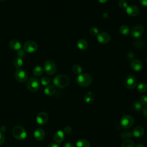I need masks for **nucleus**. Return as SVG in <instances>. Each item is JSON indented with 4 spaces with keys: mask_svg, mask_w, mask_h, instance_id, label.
I'll list each match as a JSON object with an SVG mask.
<instances>
[{
    "mask_svg": "<svg viewBox=\"0 0 147 147\" xmlns=\"http://www.w3.org/2000/svg\"><path fill=\"white\" fill-rule=\"evenodd\" d=\"M146 63H147V58H146Z\"/></svg>",
    "mask_w": 147,
    "mask_h": 147,
    "instance_id": "obj_46",
    "label": "nucleus"
},
{
    "mask_svg": "<svg viewBox=\"0 0 147 147\" xmlns=\"http://www.w3.org/2000/svg\"><path fill=\"white\" fill-rule=\"evenodd\" d=\"M17 55H18V56L19 57H20V58L25 57L26 56L25 52H24L22 49H21L18 51V52H17Z\"/></svg>",
    "mask_w": 147,
    "mask_h": 147,
    "instance_id": "obj_37",
    "label": "nucleus"
},
{
    "mask_svg": "<svg viewBox=\"0 0 147 147\" xmlns=\"http://www.w3.org/2000/svg\"><path fill=\"white\" fill-rule=\"evenodd\" d=\"M134 56V55L133 52H129L128 54H127V57L130 59H133Z\"/></svg>",
    "mask_w": 147,
    "mask_h": 147,
    "instance_id": "obj_43",
    "label": "nucleus"
},
{
    "mask_svg": "<svg viewBox=\"0 0 147 147\" xmlns=\"http://www.w3.org/2000/svg\"><path fill=\"white\" fill-rule=\"evenodd\" d=\"M110 36L106 32H100L97 34V40L100 44H105L109 42Z\"/></svg>",
    "mask_w": 147,
    "mask_h": 147,
    "instance_id": "obj_11",
    "label": "nucleus"
},
{
    "mask_svg": "<svg viewBox=\"0 0 147 147\" xmlns=\"http://www.w3.org/2000/svg\"><path fill=\"white\" fill-rule=\"evenodd\" d=\"M77 46L79 49L84 51L88 48V43L86 40L80 38L78 41Z\"/></svg>",
    "mask_w": 147,
    "mask_h": 147,
    "instance_id": "obj_20",
    "label": "nucleus"
},
{
    "mask_svg": "<svg viewBox=\"0 0 147 147\" xmlns=\"http://www.w3.org/2000/svg\"><path fill=\"white\" fill-rule=\"evenodd\" d=\"M5 141V137L3 133L0 132V145H1Z\"/></svg>",
    "mask_w": 147,
    "mask_h": 147,
    "instance_id": "obj_38",
    "label": "nucleus"
},
{
    "mask_svg": "<svg viewBox=\"0 0 147 147\" xmlns=\"http://www.w3.org/2000/svg\"><path fill=\"white\" fill-rule=\"evenodd\" d=\"M137 89L140 92H145L147 91V84L145 83H141L137 86Z\"/></svg>",
    "mask_w": 147,
    "mask_h": 147,
    "instance_id": "obj_27",
    "label": "nucleus"
},
{
    "mask_svg": "<svg viewBox=\"0 0 147 147\" xmlns=\"http://www.w3.org/2000/svg\"><path fill=\"white\" fill-rule=\"evenodd\" d=\"M126 11L129 16L134 17L137 16L139 13V9L135 5H130L127 6L126 8Z\"/></svg>",
    "mask_w": 147,
    "mask_h": 147,
    "instance_id": "obj_14",
    "label": "nucleus"
},
{
    "mask_svg": "<svg viewBox=\"0 0 147 147\" xmlns=\"http://www.w3.org/2000/svg\"><path fill=\"white\" fill-rule=\"evenodd\" d=\"M84 100L88 104H92L95 100V95L91 92H87L84 95Z\"/></svg>",
    "mask_w": 147,
    "mask_h": 147,
    "instance_id": "obj_19",
    "label": "nucleus"
},
{
    "mask_svg": "<svg viewBox=\"0 0 147 147\" xmlns=\"http://www.w3.org/2000/svg\"><path fill=\"white\" fill-rule=\"evenodd\" d=\"M140 3L144 7H147V0H139Z\"/></svg>",
    "mask_w": 147,
    "mask_h": 147,
    "instance_id": "obj_41",
    "label": "nucleus"
},
{
    "mask_svg": "<svg viewBox=\"0 0 147 147\" xmlns=\"http://www.w3.org/2000/svg\"><path fill=\"white\" fill-rule=\"evenodd\" d=\"M44 72V69L40 65L36 66L33 71V74L36 76H40Z\"/></svg>",
    "mask_w": 147,
    "mask_h": 147,
    "instance_id": "obj_25",
    "label": "nucleus"
},
{
    "mask_svg": "<svg viewBox=\"0 0 147 147\" xmlns=\"http://www.w3.org/2000/svg\"><path fill=\"white\" fill-rule=\"evenodd\" d=\"M49 82H50V80H49V79L48 77L44 76V77H42L41 79V83L43 86L48 85Z\"/></svg>",
    "mask_w": 147,
    "mask_h": 147,
    "instance_id": "obj_32",
    "label": "nucleus"
},
{
    "mask_svg": "<svg viewBox=\"0 0 147 147\" xmlns=\"http://www.w3.org/2000/svg\"><path fill=\"white\" fill-rule=\"evenodd\" d=\"M98 1L101 3H106L108 1V0H98Z\"/></svg>",
    "mask_w": 147,
    "mask_h": 147,
    "instance_id": "obj_44",
    "label": "nucleus"
},
{
    "mask_svg": "<svg viewBox=\"0 0 147 147\" xmlns=\"http://www.w3.org/2000/svg\"><path fill=\"white\" fill-rule=\"evenodd\" d=\"M145 42L144 41L142 40H138L136 41V42L134 44V45L135 47H136L138 49H142L145 47Z\"/></svg>",
    "mask_w": 147,
    "mask_h": 147,
    "instance_id": "obj_30",
    "label": "nucleus"
},
{
    "mask_svg": "<svg viewBox=\"0 0 147 147\" xmlns=\"http://www.w3.org/2000/svg\"><path fill=\"white\" fill-rule=\"evenodd\" d=\"M12 134L13 137L18 140H24L27 137V133L25 129L21 126H16L13 128Z\"/></svg>",
    "mask_w": 147,
    "mask_h": 147,
    "instance_id": "obj_3",
    "label": "nucleus"
},
{
    "mask_svg": "<svg viewBox=\"0 0 147 147\" xmlns=\"http://www.w3.org/2000/svg\"><path fill=\"white\" fill-rule=\"evenodd\" d=\"M72 71L75 74H80L82 71V67L78 64H75L72 67Z\"/></svg>",
    "mask_w": 147,
    "mask_h": 147,
    "instance_id": "obj_28",
    "label": "nucleus"
},
{
    "mask_svg": "<svg viewBox=\"0 0 147 147\" xmlns=\"http://www.w3.org/2000/svg\"><path fill=\"white\" fill-rule=\"evenodd\" d=\"M14 76L17 81L21 83H23L26 81L28 78V75L26 71L22 69H18L14 73Z\"/></svg>",
    "mask_w": 147,
    "mask_h": 147,
    "instance_id": "obj_10",
    "label": "nucleus"
},
{
    "mask_svg": "<svg viewBox=\"0 0 147 147\" xmlns=\"http://www.w3.org/2000/svg\"><path fill=\"white\" fill-rule=\"evenodd\" d=\"M144 33V28L141 25L134 26L131 30V35L136 38H140Z\"/></svg>",
    "mask_w": 147,
    "mask_h": 147,
    "instance_id": "obj_9",
    "label": "nucleus"
},
{
    "mask_svg": "<svg viewBox=\"0 0 147 147\" xmlns=\"http://www.w3.org/2000/svg\"><path fill=\"white\" fill-rule=\"evenodd\" d=\"M1 1H3V0H1Z\"/></svg>",
    "mask_w": 147,
    "mask_h": 147,
    "instance_id": "obj_47",
    "label": "nucleus"
},
{
    "mask_svg": "<svg viewBox=\"0 0 147 147\" xmlns=\"http://www.w3.org/2000/svg\"><path fill=\"white\" fill-rule=\"evenodd\" d=\"M133 109L135 111H140L142 109V105L140 102H134L133 104Z\"/></svg>",
    "mask_w": 147,
    "mask_h": 147,
    "instance_id": "obj_31",
    "label": "nucleus"
},
{
    "mask_svg": "<svg viewBox=\"0 0 147 147\" xmlns=\"http://www.w3.org/2000/svg\"><path fill=\"white\" fill-rule=\"evenodd\" d=\"M92 81L91 76L88 74H80L77 78L78 84L82 87H87Z\"/></svg>",
    "mask_w": 147,
    "mask_h": 147,
    "instance_id": "obj_2",
    "label": "nucleus"
},
{
    "mask_svg": "<svg viewBox=\"0 0 147 147\" xmlns=\"http://www.w3.org/2000/svg\"><path fill=\"white\" fill-rule=\"evenodd\" d=\"M44 93L45 95L51 96L53 95L56 92V88L53 86H48L44 89Z\"/></svg>",
    "mask_w": 147,
    "mask_h": 147,
    "instance_id": "obj_22",
    "label": "nucleus"
},
{
    "mask_svg": "<svg viewBox=\"0 0 147 147\" xmlns=\"http://www.w3.org/2000/svg\"><path fill=\"white\" fill-rule=\"evenodd\" d=\"M131 133L129 131H123L121 134V137L122 140H129L131 137Z\"/></svg>",
    "mask_w": 147,
    "mask_h": 147,
    "instance_id": "obj_29",
    "label": "nucleus"
},
{
    "mask_svg": "<svg viewBox=\"0 0 147 147\" xmlns=\"http://www.w3.org/2000/svg\"><path fill=\"white\" fill-rule=\"evenodd\" d=\"M9 48L14 51H18L21 49V44L17 40H12L9 43Z\"/></svg>",
    "mask_w": 147,
    "mask_h": 147,
    "instance_id": "obj_18",
    "label": "nucleus"
},
{
    "mask_svg": "<svg viewBox=\"0 0 147 147\" xmlns=\"http://www.w3.org/2000/svg\"><path fill=\"white\" fill-rule=\"evenodd\" d=\"M45 131L41 128L36 129L34 131V138L37 141L42 140L45 137Z\"/></svg>",
    "mask_w": 147,
    "mask_h": 147,
    "instance_id": "obj_15",
    "label": "nucleus"
},
{
    "mask_svg": "<svg viewBox=\"0 0 147 147\" xmlns=\"http://www.w3.org/2000/svg\"><path fill=\"white\" fill-rule=\"evenodd\" d=\"M56 65L52 60H47L44 64V70L48 75H53L56 72Z\"/></svg>",
    "mask_w": 147,
    "mask_h": 147,
    "instance_id": "obj_5",
    "label": "nucleus"
},
{
    "mask_svg": "<svg viewBox=\"0 0 147 147\" xmlns=\"http://www.w3.org/2000/svg\"><path fill=\"white\" fill-rule=\"evenodd\" d=\"M125 86L128 89H133L137 86V80L134 75H130L126 77L124 81Z\"/></svg>",
    "mask_w": 147,
    "mask_h": 147,
    "instance_id": "obj_8",
    "label": "nucleus"
},
{
    "mask_svg": "<svg viewBox=\"0 0 147 147\" xmlns=\"http://www.w3.org/2000/svg\"><path fill=\"white\" fill-rule=\"evenodd\" d=\"M54 85L58 88H63L68 86L69 83V79L68 76L63 74L58 75L55 76L53 80Z\"/></svg>",
    "mask_w": 147,
    "mask_h": 147,
    "instance_id": "obj_1",
    "label": "nucleus"
},
{
    "mask_svg": "<svg viewBox=\"0 0 147 147\" xmlns=\"http://www.w3.org/2000/svg\"><path fill=\"white\" fill-rule=\"evenodd\" d=\"M76 147H90V142L86 139H81L77 141L76 144Z\"/></svg>",
    "mask_w": 147,
    "mask_h": 147,
    "instance_id": "obj_21",
    "label": "nucleus"
},
{
    "mask_svg": "<svg viewBox=\"0 0 147 147\" xmlns=\"http://www.w3.org/2000/svg\"><path fill=\"white\" fill-rule=\"evenodd\" d=\"M63 132L65 134H69L72 132V128L70 126H65L64 128Z\"/></svg>",
    "mask_w": 147,
    "mask_h": 147,
    "instance_id": "obj_36",
    "label": "nucleus"
},
{
    "mask_svg": "<svg viewBox=\"0 0 147 147\" xmlns=\"http://www.w3.org/2000/svg\"><path fill=\"white\" fill-rule=\"evenodd\" d=\"M90 33L92 35V36H95L97 35L99 33V30L98 29V28H96V27H92L90 29Z\"/></svg>",
    "mask_w": 147,
    "mask_h": 147,
    "instance_id": "obj_34",
    "label": "nucleus"
},
{
    "mask_svg": "<svg viewBox=\"0 0 147 147\" xmlns=\"http://www.w3.org/2000/svg\"><path fill=\"white\" fill-rule=\"evenodd\" d=\"M143 115L145 118L147 119V105L143 108Z\"/></svg>",
    "mask_w": 147,
    "mask_h": 147,
    "instance_id": "obj_40",
    "label": "nucleus"
},
{
    "mask_svg": "<svg viewBox=\"0 0 147 147\" xmlns=\"http://www.w3.org/2000/svg\"><path fill=\"white\" fill-rule=\"evenodd\" d=\"M119 32L121 34L124 36H127L130 33L129 28L126 25H123L119 28Z\"/></svg>",
    "mask_w": 147,
    "mask_h": 147,
    "instance_id": "obj_23",
    "label": "nucleus"
},
{
    "mask_svg": "<svg viewBox=\"0 0 147 147\" xmlns=\"http://www.w3.org/2000/svg\"><path fill=\"white\" fill-rule=\"evenodd\" d=\"M48 115L45 112L40 113L36 117V122L39 125H44L48 120Z\"/></svg>",
    "mask_w": 147,
    "mask_h": 147,
    "instance_id": "obj_12",
    "label": "nucleus"
},
{
    "mask_svg": "<svg viewBox=\"0 0 147 147\" xmlns=\"http://www.w3.org/2000/svg\"><path fill=\"white\" fill-rule=\"evenodd\" d=\"M63 147H74V145L72 143L70 142H67L64 144Z\"/></svg>",
    "mask_w": 147,
    "mask_h": 147,
    "instance_id": "obj_39",
    "label": "nucleus"
},
{
    "mask_svg": "<svg viewBox=\"0 0 147 147\" xmlns=\"http://www.w3.org/2000/svg\"><path fill=\"white\" fill-rule=\"evenodd\" d=\"M47 147H60V146L57 144L52 143V144H50L49 145H48Z\"/></svg>",
    "mask_w": 147,
    "mask_h": 147,
    "instance_id": "obj_42",
    "label": "nucleus"
},
{
    "mask_svg": "<svg viewBox=\"0 0 147 147\" xmlns=\"http://www.w3.org/2000/svg\"><path fill=\"white\" fill-rule=\"evenodd\" d=\"M23 65V60L22 58L19 57H16L13 60V65L17 68H20Z\"/></svg>",
    "mask_w": 147,
    "mask_h": 147,
    "instance_id": "obj_24",
    "label": "nucleus"
},
{
    "mask_svg": "<svg viewBox=\"0 0 147 147\" xmlns=\"http://www.w3.org/2000/svg\"><path fill=\"white\" fill-rule=\"evenodd\" d=\"M135 147H145V146L142 144H138Z\"/></svg>",
    "mask_w": 147,
    "mask_h": 147,
    "instance_id": "obj_45",
    "label": "nucleus"
},
{
    "mask_svg": "<svg viewBox=\"0 0 147 147\" xmlns=\"http://www.w3.org/2000/svg\"><path fill=\"white\" fill-rule=\"evenodd\" d=\"M24 50L29 53L35 52L38 49V45L37 43L32 40H29L25 42L23 46Z\"/></svg>",
    "mask_w": 147,
    "mask_h": 147,
    "instance_id": "obj_6",
    "label": "nucleus"
},
{
    "mask_svg": "<svg viewBox=\"0 0 147 147\" xmlns=\"http://www.w3.org/2000/svg\"><path fill=\"white\" fill-rule=\"evenodd\" d=\"M65 134L63 131L58 130L53 135V140L57 143H61L64 140Z\"/></svg>",
    "mask_w": 147,
    "mask_h": 147,
    "instance_id": "obj_16",
    "label": "nucleus"
},
{
    "mask_svg": "<svg viewBox=\"0 0 147 147\" xmlns=\"http://www.w3.org/2000/svg\"><path fill=\"white\" fill-rule=\"evenodd\" d=\"M140 103L142 105H144V106L147 105V96L146 95L141 96L140 99Z\"/></svg>",
    "mask_w": 147,
    "mask_h": 147,
    "instance_id": "obj_33",
    "label": "nucleus"
},
{
    "mask_svg": "<svg viewBox=\"0 0 147 147\" xmlns=\"http://www.w3.org/2000/svg\"><path fill=\"white\" fill-rule=\"evenodd\" d=\"M135 146H136L134 142L130 140H125L121 145V147H135Z\"/></svg>",
    "mask_w": 147,
    "mask_h": 147,
    "instance_id": "obj_26",
    "label": "nucleus"
},
{
    "mask_svg": "<svg viewBox=\"0 0 147 147\" xmlns=\"http://www.w3.org/2000/svg\"><path fill=\"white\" fill-rule=\"evenodd\" d=\"M134 123V118L133 117L129 115L126 114L124 115L122 117L120 120L121 126L124 129H128Z\"/></svg>",
    "mask_w": 147,
    "mask_h": 147,
    "instance_id": "obj_4",
    "label": "nucleus"
},
{
    "mask_svg": "<svg viewBox=\"0 0 147 147\" xmlns=\"http://www.w3.org/2000/svg\"><path fill=\"white\" fill-rule=\"evenodd\" d=\"M145 133V130L141 126H138L136 127L133 130V135L137 138L141 137Z\"/></svg>",
    "mask_w": 147,
    "mask_h": 147,
    "instance_id": "obj_17",
    "label": "nucleus"
},
{
    "mask_svg": "<svg viewBox=\"0 0 147 147\" xmlns=\"http://www.w3.org/2000/svg\"><path fill=\"white\" fill-rule=\"evenodd\" d=\"M119 6L122 9H126L127 7V3L125 0H120L118 2Z\"/></svg>",
    "mask_w": 147,
    "mask_h": 147,
    "instance_id": "obj_35",
    "label": "nucleus"
},
{
    "mask_svg": "<svg viewBox=\"0 0 147 147\" xmlns=\"http://www.w3.org/2000/svg\"><path fill=\"white\" fill-rule=\"evenodd\" d=\"M130 67L133 70L138 72L142 69L143 64L142 61H140V60L134 59L131 61L130 63Z\"/></svg>",
    "mask_w": 147,
    "mask_h": 147,
    "instance_id": "obj_13",
    "label": "nucleus"
},
{
    "mask_svg": "<svg viewBox=\"0 0 147 147\" xmlns=\"http://www.w3.org/2000/svg\"><path fill=\"white\" fill-rule=\"evenodd\" d=\"M40 84L38 80L35 78H30L27 82V88L32 92H36L40 88Z\"/></svg>",
    "mask_w": 147,
    "mask_h": 147,
    "instance_id": "obj_7",
    "label": "nucleus"
}]
</instances>
